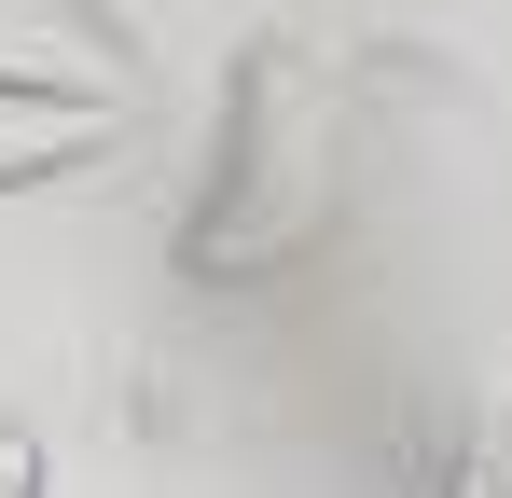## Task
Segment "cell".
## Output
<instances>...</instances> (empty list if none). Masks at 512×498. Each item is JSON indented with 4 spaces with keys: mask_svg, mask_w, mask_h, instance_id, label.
Listing matches in <instances>:
<instances>
[{
    "mask_svg": "<svg viewBox=\"0 0 512 498\" xmlns=\"http://www.w3.org/2000/svg\"><path fill=\"white\" fill-rule=\"evenodd\" d=\"M0 498H56V485H42V443H28V429H0Z\"/></svg>",
    "mask_w": 512,
    "mask_h": 498,
    "instance_id": "2",
    "label": "cell"
},
{
    "mask_svg": "<svg viewBox=\"0 0 512 498\" xmlns=\"http://www.w3.org/2000/svg\"><path fill=\"white\" fill-rule=\"evenodd\" d=\"M125 125H139V97H125V83H70V70H14V56H0V194L97 166Z\"/></svg>",
    "mask_w": 512,
    "mask_h": 498,
    "instance_id": "1",
    "label": "cell"
}]
</instances>
